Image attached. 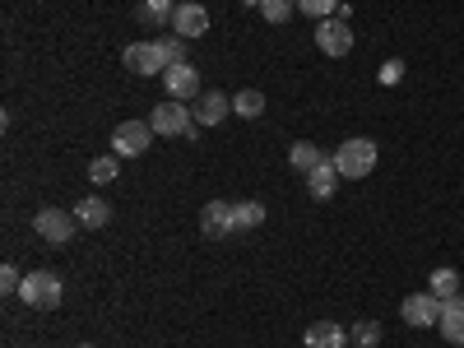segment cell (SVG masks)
Here are the masks:
<instances>
[{
    "label": "cell",
    "instance_id": "7402d4cb",
    "mask_svg": "<svg viewBox=\"0 0 464 348\" xmlns=\"http://www.w3.org/2000/svg\"><path fill=\"white\" fill-rule=\"evenodd\" d=\"M297 10V0H260V14L269 24H288V14Z\"/></svg>",
    "mask_w": 464,
    "mask_h": 348
},
{
    "label": "cell",
    "instance_id": "ffe728a7",
    "mask_svg": "<svg viewBox=\"0 0 464 348\" xmlns=\"http://www.w3.org/2000/svg\"><path fill=\"white\" fill-rule=\"evenodd\" d=\"M232 223H237V227H260V223H265V205H260V200L232 205Z\"/></svg>",
    "mask_w": 464,
    "mask_h": 348
},
{
    "label": "cell",
    "instance_id": "30bf717a",
    "mask_svg": "<svg viewBox=\"0 0 464 348\" xmlns=\"http://www.w3.org/2000/svg\"><path fill=\"white\" fill-rule=\"evenodd\" d=\"M227 111H232V98H227V93H218V89L200 93V98H196V107H190V116H196V126H218Z\"/></svg>",
    "mask_w": 464,
    "mask_h": 348
},
{
    "label": "cell",
    "instance_id": "8992f818",
    "mask_svg": "<svg viewBox=\"0 0 464 348\" xmlns=\"http://www.w3.org/2000/svg\"><path fill=\"white\" fill-rule=\"evenodd\" d=\"M316 47H321L325 56H348V52H353V28H348L343 14L321 19V28H316Z\"/></svg>",
    "mask_w": 464,
    "mask_h": 348
},
{
    "label": "cell",
    "instance_id": "52a82bcc",
    "mask_svg": "<svg viewBox=\"0 0 464 348\" xmlns=\"http://www.w3.org/2000/svg\"><path fill=\"white\" fill-rule=\"evenodd\" d=\"M400 316H404V325H413V330H428V325L441 321V302H437L432 293H409V297L400 302Z\"/></svg>",
    "mask_w": 464,
    "mask_h": 348
},
{
    "label": "cell",
    "instance_id": "5b68a950",
    "mask_svg": "<svg viewBox=\"0 0 464 348\" xmlns=\"http://www.w3.org/2000/svg\"><path fill=\"white\" fill-rule=\"evenodd\" d=\"M149 144H153V126H149V121H121V126L111 130L116 159H140Z\"/></svg>",
    "mask_w": 464,
    "mask_h": 348
},
{
    "label": "cell",
    "instance_id": "2e32d148",
    "mask_svg": "<svg viewBox=\"0 0 464 348\" xmlns=\"http://www.w3.org/2000/svg\"><path fill=\"white\" fill-rule=\"evenodd\" d=\"M140 24L144 28H168L172 24V14H177V0H140Z\"/></svg>",
    "mask_w": 464,
    "mask_h": 348
},
{
    "label": "cell",
    "instance_id": "5bb4252c",
    "mask_svg": "<svg viewBox=\"0 0 464 348\" xmlns=\"http://www.w3.org/2000/svg\"><path fill=\"white\" fill-rule=\"evenodd\" d=\"M348 343V330L334 325V321H316L306 325V348H343Z\"/></svg>",
    "mask_w": 464,
    "mask_h": 348
},
{
    "label": "cell",
    "instance_id": "ba28073f",
    "mask_svg": "<svg viewBox=\"0 0 464 348\" xmlns=\"http://www.w3.org/2000/svg\"><path fill=\"white\" fill-rule=\"evenodd\" d=\"M163 89H168V98H177V102L200 98V70H196V65H186V61L168 65V70H163Z\"/></svg>",
    "mask_w": 464,
    "mask_h": 348
},
{
    "label": "cell",
    "instance_id": "484cf974",
    "mask_svg": "<svg viewBox=\"0 0 464 348\" xmlns=\"http://www.w3.org/2000/svg\"><path fill=\"white\" fill-rule=\"evenodd\" d=\"M159 47H163V56L177 65V61H186V37L181 33H168V37H159Z\"/></svg>",
    "mask_w": 464,
    "mask_h": 348
},
{
    "label": "cell",
    "instance_id": "7c38bea8",
    "mask_svg": "<svg viewBox=\"0 0 464 348\" xmlns=\"http://www.w3.org/2000/svg\"><path fill=\"white\" fill-rule=\"evenodd\" d=\"M172 28H177L181 37H200V33L209 28V14H205V5H196V0H186V5H177V14H172Z\"/></svg>",
    "mask_w": 464,
    "mask_h": 348
},
{
    "label": "cell",
    "instance_id": "ac0fdd59",
    "mask_svg": "<svg viewBox=\"0 0 464 348\" xmlns=\"http://www.w3.org/2000/svg\"><path fill=\"white\" fill-rule=\"evenodd\" d=\"M74 218H80V227H107L111 205L107 200H80V205H74Z\"/></svg>",
    "mask_w": 464,
    "mask_h": 348
},
{
    "label": "cell",
    "instance_id": "8fae6325",
    "mask_svg": "<svg viewBox=\"0 0 464 348\" xmlns=\"http://www.w3.org/2000/svg\"><path fill=\"white\" fill-rule=\"evenodd\" d=\"M200 227H205V237H227V232H237V223H232V205L227 200H209L200 209Z\"/></svg>",
    "mask_w": 464,
    "mask_h": 348
},
{
    "label": "cell",
    "instance_id": "44dd1931",
    "mask_svg": "<svg viewBox=\"0 0 464 348\" xmlns=\"http://www.w3.org/2000/svg\"><path fill=\"white\" fill-rule=\"evenodd\" d=\"M232 111H237V116H260V111H265V93L242 89L237 98H232Z\"/></svg>",
    "mask_w": 464,
    "mask_h": 348
},
{
    "label": "cell",
    "instance_id": "9a60e30c",
    "mask_svg": "<svg viewBox=\"0 0 464 348\" xmlns=\"http://www.w3.org/2000/svg\"><path fill=\"white\" fill-rule=\"evenodd\" d=\"M437 330H441L450 343H464V297L441 302V321H437Z\"/></svg>",
    "mask_w": 464,
    "mask_h": 348
},
{
    "label": "cell",
    "instance_id": "277c9868",
    "mask_svg": "<svg viewBox=\"0 0 464 348\" xmlns=\"http://www.w3.org/2000/svg\"><path fill=\"white\" fill-rule=\"evenodd\" d=\"M33 232H37L43 242H52V246H65L74 232H80V218L65 214V209H37V214H33Z\"/></svg>",
    "mask_w": 464,
    "mask_h": 348
},
{
    "label": "cell",
    "instance_id": "4fadbf2b",
    "mask_svg": "<svg viewBox=\"0 0 464 348\" xmlns=\"http://www.w3.org/2000/svg\"><path fill=\"white\" fill-rule=\"evenodd\" d=\"M339 168H334V159H325L316 172H306V190H312V200H330L334 190H339Z\"/></svg>",
    "mask_w": 464,
    "mask_h": 348
},
{
    "label": "cell",
    "instance_id": "4316f807",
    "mask_svg": "<svg viewBox=\"0 0 464 348\" xmlns=\"http://www.w3.org/2000/svg\"><path fill=\"white\" fill-rule=\"evenodd\" d=\"M19 284H24L19 269L14 265H0V293H19Z\"/></svg>",
    "mask_w": 464,
    "mask_h": 348
},
{
    "label": "cell",
    "instance_id": "d4e9b609",
    "mask_svg": "<svg viewBox=\"0 0 464 348\" xmlns=\"http://www.w3.org/2000/svg\"><path fill=\"white\" fill-rule=\"evenodd\" d=\"M297 10H302V14H312V19L321 24V19H330V14L339 10V0H297Z\"/></svg>",
    "mask_w": 464,
    "mask_h": 348
},
{
    "label": "cell",
    "instance_id": "9c48e42d",
    "mask_svg": "<svg viewBox=\"0 0 464 348\" xmlns=\"http://www.w3.org/2000/svg\"><path fill=\"white\" fill-rule=\"evenodd\" d=\"M121 61H126V70H135V74H163V70L172 65L159 43H135V47H126Z\"/></svg>",
    "mask_w": 464,
    "mask_h": 348
},
{
    "label": "cell",
    "instance_id": "6da1fadb",
    "mask_svg": "<svg viewBox=\"0 0 464 348\" xmlns=\"http://www.w3.org/2000/svg\"><path fill=\"white\" fill-rule=\"evenodd\" d=\"M19 297L33 306V312H56L65 288H61V279L52 275V269H33V275H24V284H19Z\"/></svg>",
    "mask_w": 464,
    "mask_h": 348
},
{
    "label": "cell",
    "instance_id": "d6986e66",
    "mask_svg": "<svg viewBox=\"0 0 464 348\" xmlns=\"http://www.w3.org/2000/svg\"><path fill=\"white\" fill-rule=\"evenodd\" d=\"M428 288H432L437 302H450V297H459V275H455V269H432Z\"/></svg>",
    "mask_w": 464,
    "mask_h": 348
},
{
    "label": "cell",
    "instance_id": "603a6c76",
    "mask_svg": "<svg viewBox=\"0 0 464 348\" xmlns=\"http://www.w3.org/2000/svg\"><path fill=\"white\" fill-rule=\"evenodd\" d=\"M348 339H353L358 348H376L381 343V325L376 321H358L353 330H348Z\"/></svg>",
    "mask_w": 464,
    "mask_h": 348
},
{
    "label": "cell",
    "instance_id": "3957f363",
    "mask_svg": "<svg viewBox=\"0 0 464 348\" xmlns=\"http://www.w3.org/2000/svg\"><path fill=\"white\" fill-rule=\"evenodd\" d=\"M149 126H153V135H168V140H190L196 135V116L186 111V102H159L153 107V116H149Z\"/></svg>",
    "mask_w": 464,
    "mask_h": 348
},
{
    "label": "cell",
    "instance_id": "f1b7e54d",
    "mask_svg": "<svg viewBox=\"0 0 464 348\" xmlns=\"http://www.w3.org/2000/svg\"><path fill=\"white\" fill-rule=\"evenodd\" d=\"M242 5H246V10H251V5H256V10H260V0H242Z\"/></svg>",
    "mask_w": 464,
    "mask_h": 348
},
{
    "label": "cell",
    "instance_id": "cb8c5ba5",
    "mask_svg": "<svg viewBox=\"0 0 464 348\" xmlns=\"http://www.w3.org/2000/svg\"><path fill=\"white\" fill-rule=\"evenodd\" d=\"M89 181H98V186L116 181V153H107V159H93V163H89Z\"/></svg>",
    "mask_w": 464,
    "mask_h": 348
},
{
    "label": "cell",
    "instance_id": "e0dca14e",
    "mask_svg": "<svg viewBox=\"0 0 464 348\" xmlns=\"http://www.w3.org/2000/svg\"><path fill=\"white\" fill-rule=\"evenodd\" d=\"M288 163H293V168H297V172L306 177V172H316V168L325 163V153H321V149H316L312 140H297V144L288 149Z\"/></svg>",
    "mask_w": 464,
    "mask_h": 348
},
{
    "label": "cell",
    "instance_id": "83f0119b",
    "mask_svg": "<svg viewBox=\"0 0 464 348\" xmlns=\"http://www.w3.org/2000/svg\"><path fill=\"white\" fill-rule=\"evenodd\" d=\"M400 70H404L400 61H385V70H381V80H385V84H391V80H400Z\"/></svg>",
    "mask_w": 464,
    "mask_h": 348
},
{
    "label": "cell",
    "instance_id": "7a4b0ae2",
    "mask_svg": "<svg viewBox=\"0 0 464 348\" xmlns=\"http://www.w3.org/2000/svg\"><path fill=\"white\" fill-rule=\"evenodd\" d=\"M334 168H339V177H348V181L372 177V168H376V140H343L339 153H334Z\"/></svg>",
    "mask_w": 464,
    "mask_h": 348
},
{
    "label": "cell",
    "instance_id": "f546056e",
    "mask_svg": "<svg viewBox=\"0 0 464 348\" xmlns=\"http://www.w3.org/2000/svg\"><path fill=\"white\" fill-rule=\"evenodd\" d=\"M80 348H93V343H80Z\"/></svg>",
    "mask_w": 464,
    "mask_h": 348
}]
</instances>
